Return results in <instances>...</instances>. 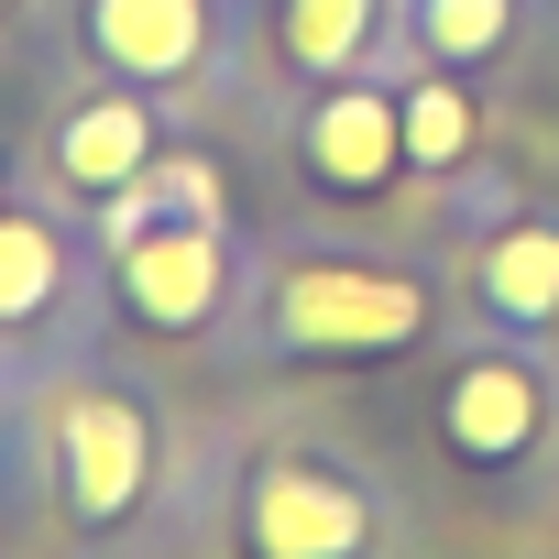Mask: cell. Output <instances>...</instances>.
I'll list each match as a JSON object with an SVG mask.
<instances>
[{"mask_svg": "<svg viewBox=\"0 0 559 559\" xmlns=\"http://www.w3.org/2000/svg\"><path fill=\"white\" fill-rule=\"evenodd\" d=\"M417 319L428 297L373 263H297L274 286V341H297V352H384V341H417Z\"/></svg>", "mask_w": 559, "mask_h": 559, "instance_id": "6da1fadb", "label": "cell"}, {"mask_svg": "<svg viewBox=\"0 0 559 559\" xmlns=\"http://www.w3.org/2000/svg\"><path fill=\"white\" fill-rule=\"evenodd\" d=\"M56 483H67V515L78 526H121L143 504V483H154V417L132 395H110V384L78 395L67 428H56Z\"/></svg>", "mask_w": 559, "mask_h": 559, "instance_id": "7a4b0ae2", "label": "cell"}, {"mask_svg": "<svg viewBox=\"0 0 559 559\" xmlns=\"http://www.w3.org/2000/svg\"><path fill=\"white\" fill-rule=\"evenodd\" d=\"M121 297L143 330H198L219 308V219H154L121 241Z\"/></svg>", "mask_w": 559, "mask_h": 559, "instance_id": "3957f363", "label": "cell"}, {"mask_svg": "<svg viewBox=\"0 0 559 559\" xmlns=\"http://www.w3.org/2000/svg\"><path fill=\"white\" fill-rule=\"evenodd\" d=\"M362 548V493L319 461H274L252 483V559H352Z\"/></svg>", "mask_w": 559, "mask_h": 559, "instance_id": "277c9868", "label": "cell"}, {"mask_svg": "<svg viewBox=\"0 0 559 559\" xmlns=\"http://www.w3.org/2000/svg\"><path fill=\"white\" fill-rule=\"evenodd\" d=\"M395 154H406V99H373V88H330L319 110H308V176L319 187H384L395 176Z\"/></svg>", "mask_w": 559, "mask_h": 559, "instance_id": "5b68a950", "label": "cell"}, {"mask_svg": "<svg viewBox=\"0 0 559 559\" xmlns=\"http://www.w3.org/2000/svg\"><path fill=\"white\" fill-rule=\"evenodd\" d=\"M88 45L121 78H187L209 56V0H88Z\"/></svg>", "mask_w": 559, "mask_h": 559, "instance_id": "8992f818", "label": "cell"}, {"mask_svg": "<svg viewBox=\"0 0 559 559\" xmlns=\"http://www.w3.org/2000/svg\"><path fill=\"white\" fill-rule=\"evenodd\" d=\"M154 165V110L143 99H78L67 121H56V176L78 187V198H110V187H132Z\"/></svg>", "mask_w": 559, "mask_h": 559, "instance_id": "52a82bcc", "label": "cell"}, {"mask_svg": "<svg viewBox=\"0 0 559 559\" xmlns=\"http://www.w3.org/2000/svg\"><path fill=\"white\" fill-rule=\"evenodd\" d=\"M526 428H537V384H526L515 362H472V373L450 384V439H461L472 461H504Z\"/></svg>", "mask_w": 559, "mask_h": 559, "instance_id": "ba28073f", "label": "cell"}, {"mask_svg": "<svg viewBox=\"0 0 559 559\" xmlns=\"http://www.w3.org/2000/svg\"><path fill=\"white\" fill-rule=\"evenodd\" d=\"M67 286V241L34 209H0V330H34Z\"/></svg>", "mask_w": 559, "mask_h": 559, "instance_id": "9c48e42d", "label": "cell"}, {"mask_svg": "<svg viewBox=\"0 0 559 559\" xmlns=\"http://www.w3.org/2000/svg\"><path fill=\"white\" fill-rule=\"evenodd\" d=\"M483 286H493V308H515V319H548V308H559V230H515V241H493Z\"/></svg>", "mask_w": 559, "mask_h": 559, "instance_id": "30bf717a", "label": "cell"}, {"mask_svg": "<svg viewBox=\"0 0 559 559\" xmlns=\"http://www.w3.org/2000/svg\"><path fill=\"white\" fill-rule=\"evenodd\" d=\"M362 34H373V0H286V56L297 67H352L362 56Z\"/></svg>", "mask_w": 559, "mask_h": 559, "instance_id": "8fae6325", "label": "cell"}, {"mask_svg": "<svg viewBox=\"0 0 559 559\" xmlns=\"http://www.w3.org/2000/svg\"><path fill=\"white\" fill-rule=\"evenodd\" d=\"M461 143H472V99L461 88H417L406 99V154L417 165H461Z\"/></svg>", "mask_w": 559, "mask_h": 559, "instance_id": "7c38bea8", "label": "cell"}, {"mask_svg": "<svg viewBox=\"0 0 559 559\" xmlns=\"http://www.w3.org/2000/svg\"><path fill=\"white\" fill-rule=\"evenodd\" d=\"M428 45L439 56H493L504 45V0H428Z\"/></svg>", "mask_w": 559, "mask_h": 559, "instance_id": "4fadbf2b", "label": "cell"}, {"mask_svg": "<svg viewBox=\"0 0 559 559\" xmlns=\"http://www.w3.org/2000/svg\"><path fill=\"white\" fill-rule=\"evenodd\" d=\"M0 12H12V0H0Z\"/></svg>", "mask_w": 559, "mask_h": 559, "instance_id": "5bb4252c", "label": "cell"}]
</instances>
